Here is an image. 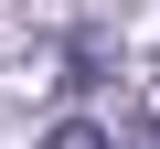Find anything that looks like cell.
<instances>
[{
    "instance_id": "cell-1",
    "label": "cell",
    "mask_w": 160,
    "mask_h": 149,
    "mask_svg": "<svg viewBox=\"0 0 160 149\" xmlns=\"http://www.w3.org/2000/svg\"><path fill=\"white\" fill-rule=\"evenodd\" d=\"M43 149H118V138H107V128H86V117H64V128H53Z\"/></svg>"
}]
</instances>
